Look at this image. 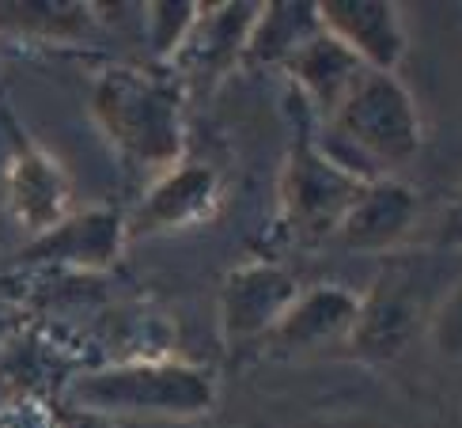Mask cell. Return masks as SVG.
I'll return each mask as SVG.
<instances>
[{"label": "cell", "instance_id": "cell-1", "mask_svg": "<svg viewBox=\"0 0 462 428\" xmlns=\"http://www.w3.org/2000/svg\"><path fill=\"white\" fill-rule=\"evenodd\" d=\"M88 110L114 155L156 179L186 160V91L167 65H110L91 80Z\"/></svg>", "mask_w": 462, "mask_h": 428}, {"label": "cell", "instance_id": "cell-2", "mask_svg": "<svg viewBox=\"0 0 462 428\" xmlns=\"http://www.w3.org/2000/svg\"><path fill=\"white\" fill-rule=\"evenodd\" d=\"M315 141L356 179L375 182L394 179L402 167L417 160L425 144V122L398 72L364 69L353 91L319 126Z\"/></svg>", "mask_w": 462, "mask_h": 428}, {"label": "cell", "instance_id": "cell-3", "mask_svg": "<svg viewBox=\"0 0 462 428\" xmlns=\"http://www.w3.org/2000/svg\"><path fill=\"white\" fill-rule=\"evenodd\" d=\"M213 368L182 357H129L84 368L65 383V402L95 417H205L217 405Z\"/></svg>", "mask_w": 462, "mask_h": 428}, {"label": "cell", "instance_id": "cell-4", "mask_svg": "<svg viewBox=\"0 0 462 428\" xmlns=\"http://www.w3.org/2000/svg\"><path fill=\"white\" fill-rule=\"evenodd\" d=\"M364 186L368 182L356 179L353 171H345L334 155L322 152V144L311 133L300 129L277 186L281 224L288 228V236H296L303 243L334 239V231L341 228L345 212L353 209Z\"/></svg>", "mask_w": 462, "mask_h": 428}, {"label": "cell", "instance_id": "cell-5", "mask_svg": "<svg viewBox=\"0 0 462 428\" xmlns=\"http://www.w3.org/2000/svg\"><path fill=\"white\" fill-rule=\"evenodd\" d=\"M220 205H224L220 171L205 160H179L175 167H167L144 186L141 201L125 217V236L152 239V236H167V231L198 228L213 220Z\"/></svg>", "mask_w": 462, "mask_h": 428}, {"label": "cell", "instance_id": "cell-6", "mask_svg": "<svg viewBox=\"0 0 462 428\" xmlns=\"http://www.w3.org/2000/svg\"><path fill=\"white\" fill-rule=\"evenodd\" d=\"M262 15V5L231 0V5H201L198 23L189 27L186 42L175 50L167 69L179 76V84L189 95L217 88L224 76L246 57L250 31Z\"/></svg>", "mask_w": 462, "mask_h": 428}, {"label": "cell", "instance_id": "cell-7", "mask_svg": "<svg viewBox=\"0 0 462 428\" xmlns=\"http://www.w3.org/2000/svg\"><path fill=\"white\" fill-rule=\"evenodd\" d=\"M300 296V281L284 265L269 258H250L227 269L217 296V322L220 338L231 345L265 341L269 330L281 322V315Z\"/></svg>", "mask_w": 462, "mask_h": 428}, {"label": "cell", "instance_id": "cell-8", "mask_svg": "<svg viewBox=\"0 0 462 428\" xmlns=\"http://www.w3.org/2000/svg\"><path fill=\"white\" fill-rule=\"evenodd\" d=\"M0 198H5L8 217L23 228L31 239L46 236L69 212H76L72 179H69L65 163L31 137H15L5 174H0Z\"/></svg>", "mask_w": 462, "mask_h": 428}, {"label": "cell", "instance_id": "cell-9", "mask_svg": "<svg viewBox=\"0 0 462 428\" xmlns=\"http://www.w3.org/2000/svg\"><path fill=\"white\" fill-rule=\"evenodd\" d=\"M125 243L129 236L122 212L106 205H91L69 212L46 236L31 239L23 247V262L69 269V274H103V269L118 265Z\"/></svg>", "mask_w": 462, "mask_h": 428}, {"label": "cell", "instance_id": "cell-10", "mask_svg": "<svg viewBox=\"0 0 462 428\" xmlns=\"http://www.w3.org/2000/svg\"><path fill=\"white\" fill-rule=\"evenodd\" d=\"M315 19L372 72H398L410 53L406 23L391 0H319Z\"/></svg>", "mask_w": 462, "mask_h": 428}, {"label": "cell", "instance_id": "cell-11", "mask_svg": "<svg viewBox=\"0 0 462 428\" xmlns=\"http://www.w3.org/2000/svg\"><path fill=\"white\" fill-rule=\"evenodd\" d=\"M356 319H360L356 292L341 288V284H315L307 292L300 288V296L281 315V322L269 330V338L262 345L277 357L315 353V349L349 341Z\"/></svg>", "mask_w": 462, "mask_h": 428}, {"label": "cell", "instance_id": "cell-12", "mask_svg": "<svg viewBox=\"0 0 462 428\" xmlns=\"http://www.w3.org/2000/svg\"><path fill=\"white\" fill-rule=\"evenodd\" d=\"M420 217V193L417 186L394 179H375L364 186V193L345 212L341 228L334 231V243L360 250V255H387L413 231Z\"/></svg>", "mask_w": 462, "mask_h": 428}, {"label": "cell", "instance_id": "cell-13", "mask_svg": "<svg viewBox=\"0 0 462 428\" xmlns=\"http://www.w3.org/2000/svg\"><path fill=\"white\" fill-rule=\"evenodd\" d=\"M281 69L288 72V80H292L296 103L307 107L315 126H322L326 118H330V114L337 110V103L364 76V65L322 27L307 34L303 42L288 53V61Z\"/></svg>", "mask_w": 462, "mask_h": 428}, {"label": "cell", "instance_id": "cell-14", "mask_svg": "<svg viewBox=\"0 0 462 428\" xmlns=\"http://www.w3.org/2000/svg\"><path fill=\"white\" fill-rule=\"evenodd\" d=\"M95 31L91 5L72 0H0V38H27L42 46H72L88 42Z\"/></svg>", "mask_w": 462, "mask_h": 428}, {"label": "cell", "instance_id": "cell-15", "mask_svg": "<svg viewBox=\"0 0 462 428\" xmlns=\"http://www.w3.org/2000/svg\"><path fill=\"white\" fill-rule=\"evenodd\" d=\"M413 319H417V303L410 292L394 288V281H383L372 296H360V319L353 326L349 345L356 353L387 360L402 353V345L410 341Z\"/></svg>", "mask_w": 462, "mask_h": 428}, {"label": "cell", "instance_id": "cell-16", "mask_svg": "<svg viewBox=\"0 0 462 428\" xmlns=\"http://www.w3.org/2000/svg\"><path fill=\"white\" fill-rule=\"evenodd\" d=\"M311 31H319L315 5H262V15L250 31L243 61H277L284 65Z\"/></svg>", "mask_w": 462, "mask_h": 428}, {"label": "cell", "instance_id": "cell-17", "mask_svg": "<svg viewBox=\"0 0 462 428\" xmlns=\"http://www.w3.org/2000/svg\"><path fill=\"white\" fill-rule=\"evenodd\" d=\"M144 15H148L152 57H156V65H167L175 57V50L186 42L189 27L198 23L201 5H194V0H182V5H148Z\"/></svg>", "mask_w": 462, "mask_h": 428}, {"label": "cell", "instance_id": "cell-18", "mask_svg": "<svg viewBox=\"0 0 462 428\" xmlns=\"http://www.w3.org/2000/svg\"><path fill=\"white\" fill-rule=\"evenodd\" d=\"M429 341L436 349V357L444 360H458L462 364V281L448 292L439 307L432 311L429 322Z\"/></svg>", "mask_w": 462, "mask_h": 428}, {"label": "cell", "instance_id": "cell-19", "mask_svg": "<svg viewBox=\"0 0 462 428\" xmlns=\"http://www.w3.org/2000/svg\"><path fill=\"white\" fill-rule=\"evenodd\" d=\"M0 428H65V421L57 417L46 402L19 398V402H8L5 410H0Z\"/></svg>", "mask_w": 462, "mask_h": 428}, {"label": "cell", "instance_id": "cell-20", "mask_svg": "<svg viewBox=\"0 0 462 428\" xmlns=\"http://www.w3.org/2000/svg\"><path fill=\"white\" fill-rule=\"evenodd\" d=\"M439 247H448V250H462V193L455 198V205L448 209L444 224H439Z\"/></svg>", "mask_w": 462, "mask_h": 428}]
</instances>
